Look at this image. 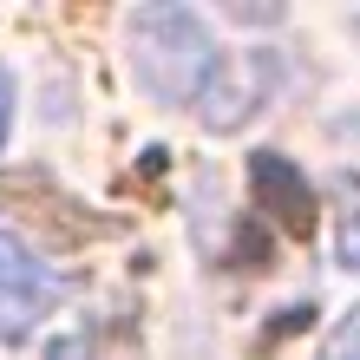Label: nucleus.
I'll use <instances>...</instances> for the list:
<instances>
[{"label":"nucleus","instance_id":"obj_6","mask_svg":"<svg viewBox=\"0 0 360 360\" xmlns=\"http://www.w3.org/2000/svg\"><path fill=\"white\" fill-rule=\"evenodd\" d=\"M46 360H118V354L105 347V334L86 328V334H59V341L46 347Z\"/></svg>","mask_w":360,"mask_h":360},{"label":"nucleus","instance_id":"obj_4","mask_svg":"<svg viewBox=\"0 0 360 360\" xmlns=\"http://www.w3.org/2000/svg\"><path fill=\"white\" fill-rule=\"evenodd\" d=\"M269 79H275V59H269V53H249V59H243V66L229 72V79H223V66H217L210 92L197 98V105H203V124H210V131H229V124H243V118L262 105Z\"/></svg>","mask_w":360,"mask_h":360},{"label":"nucleus","instance_id":"obj_5","mask_svg":"<svg viewBox=\"0 0 360 360\" xmlns=\"http://www.w3.org/2000/svg\"><path fill=\"white\" fill-rule=\"evenodd\" d=\"M321 360H360V308H347L341 321L321 334Z\"/></svg>","mask_w":360,"mask_h":360},{"label":"nucleus","instance_id":"obj_2","mask_svg":"<svg viewBox=\"0 0 360 360\" xmlns=\"http://www.w3.org/2000/svg\"><path fill=\"white\" fill-rule=\"evenodd\" d=\"M59 302V275L0 229V341H27L33 321H46Z\"/></svg>","mask_w":360,"mask_h":360},{"label":"nucleus","instance_id":"obj_7","mask_svg":"<svg viewBox=\"0 0 360 360\" xmlns=\"http://www.w3.org/2000/svg\"><path fill=\"white\" fill-rule=\"evenodd\" d=\"M334 249H341V269H354V275H360V190H354V197H347V210H341Z\"/></svg>","mask_w":360,"mask_h":360},{"label":"nucleus","instance_id":"obj_1","mask_svg":"<svg viewBox=\"0 0 360 360\" xmlns=\"http://www.w3.org/2000/svg\"><path fill=\"white\" fill-rule=\"evenodd\" d=\"M124 66H131L138 92L151 105H197L210 92V79H217L223 53L217 39H210V20L177 7V0H158V7H138L124 20Z\"/></svg>","mask_w":360,"mask_h":360},{"label":"nucleus","instance_id":"obj_3","mask_svg":"<svg viewBox=\"0 0 360 360\" xmlns=\"http://www.w3.org/2000/svg\"><path fill=\"white\" fill-rule=\"evenodd\" d=\"M249 190H256V210H269L275 223H288L295 236L314 223V190H308V177L295 171L282 151H256L249 158Z\"/></svg>","mask_w":360,"mask_h":360},{"label":"nucleus","instance_id":"obj_8","mask_svg":"<svg viewBox=\"0 0 360 360\" xmlns=\"http://www.w3.org/2000/svg\"><path fill=\"white\" fill-rule=\"evenodd\" d=\"M13 105H20V86H13V72L0 66V144H7V131H13Z\"/></svg>","mask_w":360,"mask_h":360}]
</instances>
